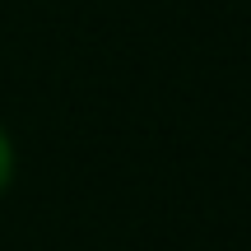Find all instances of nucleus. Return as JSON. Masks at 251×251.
Here are the masks:
<instances>
[{
    "label": "nucleus",
    "instance_id": "obj_1",
    "mask_svg": "<svg viewBox=\"0 0 251 251\" xmlns=\"http://www.w3.org/2000/svg\"><path fill=\"white\" fill-rule=\"evenodd\" d=\"M14 172H19V149H14V140H9V130L0 126V196L14 186Z\"/></svg>",
    "mask_w": 251,
    "mask_h": 251
}]
</instances>
